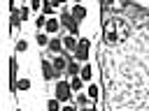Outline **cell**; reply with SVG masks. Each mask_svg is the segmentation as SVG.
I'll list each match as a JSON object with an SVG mask.
<instances>
[{
    "mask_svg": "<svg viewBox=\"0 0 149 111\" xmlns=\"http://www.w3.org/2000/svg\"><path fill=\"white\" fill-rule=\"evenodd\" d=\"M16 14H19V21L23 23V21L30 16V9H28V5H23V7H16Z\"/></svg>",
    "mask_w": 149,
    "mask_h": 111,
    "instance_id": "e0dca14e",
    "label": "cell"
},
{
    "mask_svg": "<svg viewBox=\"0 0 149 111\" xmlns=\"http://www.w3.org/2000/svg\"><path fill=\"white\" fill-rule=\"evenodd\" d=\"M40 67H42V76H44V81H56V79H58V74L54 72L49 58H42V60H40Z\"/></svg>",
    "mask_w": 149,
    "mask_h": 111,
    "instance_id": "52a82bcc",
    "label": "cell"
},
{
    "mask_svg": "<svg viewBox=\"0 0 149 111\" xmlns=\"http://www.w3.org/2000/svg\"><path fill=\"white\" fill-rule=\"evenodd\" d=\"M49 2L54 5V9H56V7H63V5H65V0H49Z\"/></svg>",
    "mask_w": 149,
    "mask_h": 111,
    "instance_id": "cb8c5ba5",
    "label": "cell"
},
{
    "mask_svg": "<svg viewBox=\"0 0 149 111\" xmlns=\"http://www.w3.org/2000/svg\"><path fill=\"white\" fill-rule=\"evenodd\" d=\"M68 83H70V88H72V92H79V90L84 88V81H81V79H79L77 74H74V76H70V79H68Z\"/></svg>",
    "mask_w": 149,
    "mask_h": 111,
    "instance_id": "4fadbf2b",
    "label": "cell"
},
{
    "mask_svg": "<svg viewBox=\"0 0 149 111\" xmlns=\"http://www.w3.org/2000/svg\"><path fill=\"white\" fill-rule=\"evenodd\" d=\"M47 111H61V102L56 97H49L47 99Z\"/></svg>",
    "mask_w": 149,
    "mask_h": 111,
    "instance_id": "d6986e66",
    "label": "cell"
},
{
    "mask_svg": "<svg viewBox=\"0 0 149 111\" xmlns=\"http://www.w3.org/2000/svg\"><path fill=\"white\" fill-rule=\"evenodd\" d=\"M61 46H63V51H65V53H72V51H74V46H77V37H72V35H68V32H65V35L61 37Z\"/></svg>",
    "mask_w": 149,
    "mask_h": 111,
    "instance_id": "30bf717a",
    "label": "cell"
},
{
    "mask_svg": "<svg viewBox=\"0 0 149 111\" xmlns=\"http://www.w3.org/2000/svg\"><path fill=\"white\" fill-rule=\"evenodd\" d=\"M49 37H54V35H58L61 32V23H58V18L56 16H47V21H44V28H42Z\"/></svg>",
    "mask_w": 149,
    "mask_h": 111,
    "instance_id": "8992f818",
    "label": "cell"
},
{
    "mask_svg": "<svg viewBox=\"0 0 149 111\" xmlns=\"http://www.w3.org/2000/svg\"><path fill=\"white\" fill-rule=\"evenodd\" d=\"M70 56H74L77 62H88V58H91V39H88V37H79L74 51H72Z\"/></svg>",
    "mask_w": 149,
    "mask_h": 111,
    "instance_id": "7a4b0ae2",
    "label": "cell"
},
{
    "mask_svg": "<svg viewBox=\"0 0 149 111\" xmlns=\"http://www.w3.org/2000/svg\"><path fill=\"white\" fill-rule=\"evenodd\" d=\"M61 111H77V106L72 102H68V104H61Z\"/></svg>",
    "mask_w": 149,
    "mask_h": 111,
    "instance_id": "603a6c76",
    "label": "cell"
},
{
    "mask_svg": "<svg viewBox=\"0 0 149 111\" xmlns=\"http://www.w3.org/2000/svg\"><path fill=\"white\" fill-rule=\"evenodd\" d=\"M35 42H37V46H47L49 35H47V32H37V35H35Z\"/></svg>",
    "mask_w": 149,
    "mask_h": 111,
    "instance_id": "ffe728a7",
    "label": "cell"
},
{
    "mask_svg": "<svg viewBox=\"0 0 149 111\" xmlns=\"http://www.w3.org/2000/svg\"><path fill=\"white\" fill-rule=\"evenodd\" d=\"M44 21H47V16L44 14H37L35 16V30H42L44 28Z\"/></svg>",
    "mask_w": 149,
    "mask_h": 111,
    "instance_id": "44dd1931",
    "label": "cell"
},
{
    "mask_svg": "<svg viewBox=\"0 0 149 111\" xmlns=\"http://www.w3.org/2000/svg\"><path fill=\"white\" fill-rule=\"evenodd\" d=\"M40 14H44V16H54V14H56V9H54V5H51L49 0H42V7H40Z\"/></svg>",
    "mask_w": 149,
    "mask_h": 111,
    "instance_id": "5bb4252c",
    "label": "cell"
},
{
    "mask_svg": "<svg viewBox=\"0 0 149 111\" xmlns=\"http://www.w3.org/2000/svg\"><path fill=\"white\" fill-rule=\"evenodd\" d=\"M74 2H81V0H72V5H74Z\"/></svg>",
    "mask_w": 149,
    "mask_h": 111,
    "instance_id": "484cf974",
    "label": "cell"
},
{
    "mask_svg": "<svg viewBox=\"0 0 149 111\" xmlns=\"http://www.w3.org/2000/svg\"><path fill=\"white\" fill-rule=\"evenodd\" d=\"M79 67H81V65H79V62H77L74 58H70V62H68V69H65V74H68V76H74V74H79Z\"/></svg>",
    "mask_w": 149,
    "mask_h": 111,
    "instance_id": "9a60e30c",
    "label": "cell"
},
{
    "mask_svg": "<svg viewBox=\"0 0 149 111\" xmlns=\"http://www.w3.org/2000/svg\"><path fill=\"white\" fill-rule=\"evenodd\" d=\"M68 12H70V16H72L77 23L86 21V16H88V9L84 7V2H74L72 7H68Z\"/></svg>",
    "mask_w": 149,
    "mask_h": 111,
    "instance_id": "5b68a950",
    "label": "cell"
},
{
    "mask_svg": "<svg viewBox=\"0 0 149 111\" xmlns=\"http://www.w3.org/2000/svg\"><path fill=\"white\" fill-rule=\"evenodd\" d=\"M84 95H86V97H88V99H91V104H93V106H95V102H98V99H100V86H98V83H93V81H91V83H88V86H86V92H84Z\"/></svg>",
    "mask_w": 149,
    "mask_h": 111,
    "instance_id": "9c48e42d",
    "label": "cell"
},
{
    "mask_svg": "<svg viewBox=\"0 0 149 111\" xmlns=\"http://www.w3.org/2000/svg\"><path fill=\"white\" fill-rule=\"evenodd\" d=\"M47 49H49V53L54 56V53H61L63 51V46H61V37H49V42H47Z\"/></svg>",
    "mask_w": 149,
    "mask_h": 111,
    "instance_id": "8fae6325",
    "label": "cell"
},
{
    "mask_svg": "<svg viewBox=\"0 0 149 111\" xmlns=\"http://www.w3.org/2000/svg\"><path fill=\"white\" fill-rule=\"evenodd\" d=\"M30 88H33V81H30L28 76H21V79H16V90L26 92V90H30Z\"/></svg>",
    "mask_w": 149,
    "mask_h": 111,
    "instance_id": "7c38bea8",
    "label": "cell"
},
{
    "mask_svg": "<svg viewBox=\"0 0 149 111\" xmlns=\"http://www.w3.org/2000/svg\"><path fill=\"white\" fill-rule=\"evenodd\" d=\"M77 76H79L84 83H91V81H93V65H91V62H84V65L79 67V74H77Z\"/></svg>",
    "mask_w": 149,
    "mask_h": 111,
    "instance_id": "ba28073f",
    "label": "cell"
},
{
    "mask_svg": "<svg viewBox=\"0 0 149 111\" xmlns=\"http://www.w3.org/2000/svg\"><path fill=\"white\" fill-rule=\"evenodd\" d=\"M74 106H93V104H91V99L84 92H77L74 95Z\"/></svg>",
    "mask_w": 149,
    "mask_h": 111,
    "instance_id": "2e32d148",
    "label": "cell"
},
{
    "mask_svg": "<svg viewBox=\"0 0 149 111\" xmlns=\"http://www.w3.org/2000/svg\"><path fill=\"white\" fill-rule=\"evenodd\" d=\"M14 49H16V53H26V51H28V42H26L23 37H19L16 44H14Z\"/></svg>",
    "mask_w": 149,
    "mask_h": 111,
    "instance_id": "ac0fdd59",
    "label": "cell"
},
{
    "mask_svg": "<svg viewBox=\"0 0 149 111\" xmlns=\"http://www.w3.org/2000/svg\"><path fill=\"white\" fill-rule=\"evenodd\" d=\"M58 23H61V28H65V30H68V35H72V37H79V23H77V21L70 16V12H68V7H65V5L61 7Z\"/></svg>",
    "mask_w": 149,
    "mask_h": 111,
    "instance_id": "6da1fadb",
    "label": "cell"
},
{
    "mask_svg": "<svg viewBox=\"0 0 149 111\" xmlns=\"http://www.w3.org/2000/svg\"><path fill=\"white\" fill-rule=\"evenodd\" d=\"M54 97L61 102V104H68V102H72V88H70V83L65 81V79H56V86H54Z\"/></svg>",
    "mask_w": 149,
    "mask_h": 111,
    "instance_id": "3957f363",
    "label": "cell"
},
{
    "mask_svg": "<svg viewBox=\"0 0 149 111\" xmlns=\"http://www.w3.org/2000/svg\"><path fill=\"white\" fill-rule=\"evenodd\" d=\"M70 53H65V51H61V53H54L51 58H49V62H51V67H54V72L58 74V79H63L65 76V69H68V62H70Z\"/></svg>",
    "mask_w": 149,
    "mask_h": 111,
    "instance_id": "277c9868",
    "label": "cell"
},
{
    "mask_svg": "<svg viewBox=\"0 0 149 111\" xmlns=\"http://www.w3.org/2000/svg\"><path fill=\"white\" fill-rule=\"evenodd\" d=\"M40 7H42V0H28V9L30 12H40Z\"/></svg>",
    "mask_w": 149,
    "mask_h": 111,
    "instance_id": "7402d4cb",
    "label": "cell"
},
{
    "mask_svg": "<svg viewBox=\"0 0 149 111\" xmlns=\"http://www.w3.org/2000/svg\"><path fill=\"white\" fill-rule=\"evenodd\" d=\"M7 2H9V12H14L16 9V0H7Z\"/></svg>",
    "mask_w": 149,
    "mask_h": 111,
    "instance_id": "d4e9b609",
    "label": "cell"
}]
</instances>
